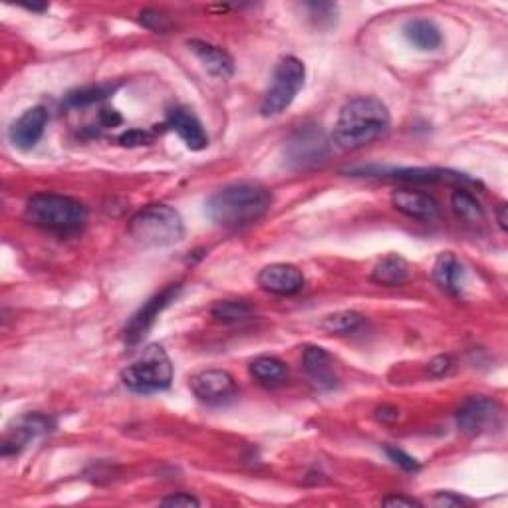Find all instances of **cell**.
<instances>
[{
  "label": "cell",
  "mask_w": 508,
  "mask_h": 508,
  "mask_svg": "<svg viewBox=\"0 0 508 508\" xmlns=\"http://www.w3.org/2000/svg\"><path fill=\"white\" fill-rule=\"evenodd\" d=\"M122 381L135 394H157L173 381V364L161 346H150L122 372Z\"/></svg>",
  "instance_id": "cell-5"
},
{
  "label": "cell",
  "mask_w": 508,
  "mask_h": 508,
  "mask_svg": "<svg viewBox=\"0 0 508 508\" xmlns=\"http://www.w3.org/2000/svg\"><path fill=\"white\" fill-rule=\"evenodd\" d=\"M210 314L220 322H242L249 320L254 314V308L245 300H220L213 306Z\"/></svg>",
  "instance_id": "cell-24"
},
{
  "label": "cell",
  "mask_w": 508,
  "mask_h": 508,
  "mask_svg": "<svg viewBox=\"0 0 508 508\" xmlns=\"http://www.w3.org/2000/svg\"><path fill=\"white\" fill-rule=\"evenodd\" d=\"M189 387L195 397L205 401L209 405L227 404V401L237 396L235 379L225 369H205V372H199L190 377Z\"/></svg>",
  "instance_id": "cell-9"
},
{
  "label": "cell",
  "mask_w": 508,
  "mask_h": 508,
  "mask_svg": "<svg viewBox=\"0 0 508 508\" xmlns=\"http://www.w3.org/2000/svg\"><path fill=\"white\" fill-rule=\"evenodd\" d=\"M381 503H384L386 506H405V508L421 506V503H419V501H415V499H407V496H397V494H394V496H387V499H384Z\"/></svg>",
  "instance_id": "cell-34"
},
{
  "label": "cell",
  "mask_w": 508,
  "mask_h": 508,
  "mask_svg": "<svg viewBox=\"0 0 508 508\" xmlns=\"http://www.w3.org/2000/svg\"><path fill=\"white\" fill-rule=\"evenodd\" d=\"M366 318L354 312V310H344V312H336L332 316H326L322 320V330H326L327 334H337V336H346V334H354L357 332L359 327L364 326Z\"/></svg>",
  "instance_id": "cell-23"
},
{
  "label": "cell",
  "mask_w": 508,
  "mask_h": 508,
  "mask_svg": "<svg viewBox=\"0 0 508 508\" xmlns=\"http://www.w3.org/2000/svg\"><path fill=\"white\" fill-rule=\"evenodd\" d=\"M24 217L38 229L72 235L88 222V209L78 199L56 193H40L26 203Z\"/></svg>",
  "instance_id": "cell-3"
},
{
  "label": "cell",
  "mask_w": 508,
  "mask_h": 508,
  "mask_svg": "<svg viewBox=\"0 0 508 508\" xmlns=\"http://www.w3.org/2000/svg\"><path fill=\"white\" fill-rule=\"evenodd\" d=\"M310 13V18L318 26H330L336 23V6L334 5H322V3H312L306 5Z\"/></svg>",
  "instance_id": "cell-27"
},
{
  "label": "cell",
  "mask_w": 508,
  "mask_h": 508,
  "mask_svg": "<svg viewBox=\"0 0 508 508\" xmlns=\"http://www.w3.org/2000/svg\"><path fill=\"white\" fill-rule=\"evenodd\" d=\"M304 372L312 379V384H316L320 389H332L336 386V372L330 354L326 352L320 346H308L304 349L302 357Z\"/></svg>",
  "instance_id": "cell-18"
},
{
  "label": "cell",
  "mask_w": 508,
  "mask_h": 508,
  "mask_svg": "<svg viewBox=\"0 0 508 508\" xmlns=\"http://www.w3.org/2000/svg\"><path fill=\"white\" fill-rule=\"evenodd\" d=\"M377 175L397 179V181H407V183H457V185H461V189H464L463 185H479L474 179H471L467 175L449 171V169H435V167H431V169L429 167L391 169V171L381 169V171H377Z\"/></svg>",
  "instance_id": "cell-14"
},
{
  "label": "cell",
  "mask_w": 508,
  "mask_h": 508,
  "mask_svg": "<svg viewBox=\"0 0 508 508\" xmlns=\"http://www.w3.org/2000/svg\"><path fill=\"white\" fill-rule=\"evenodd\" d=\"M272 205V193L259 183H232L207 200V215L219 227L242 229L260 220Z\"/></svg>",
  "instance_id": "cell-2"
},
{
  "label": "cell",
  "mask_w": 508,
  "mask_h": 508,
  "mask_svg": "<svg viewBox=\"0 0 508 508\" xmlns=\"http://www.w3.org/2000/svg\"><path fill=\"white\" fill-rule=\"evenodd\" d=\"M429 374L433 377H443V376H449L451 369H453V359L449 356H439L435 359H431L429 362Z\"/></svg>",
  "instance_id": "cell-30"
},
{
  "label": "cell",
  "mask_w": 508,
  "mask_h": 508,
  "mask_svg": "<svg viewBox=\"0 0 508 508\" xmlns=\"http://www.w3.org/2000/svg\"><path fill=\"white\" fill-rule=\"evenodd\" d=\"M431 504H435V506H453V508H457V506H463L464 504V499H461V496L457 494H453V493H439L433 496V501Z\"/></svg>",
  "instance_id": "cell-32"
},
{
  "label": "cell",
  "mask_w": 508,
  "mask_h": 508,
  "mask_svg": "<svg viewBox=\"0 0 508 508\" xmlns=\"http://www.w3.org/2000/svg\"><path fill=\"white\" fill-rule=\"evenodd\" d=\"M163 506H200V501L197 496L189 494V493H179L173 496H167V499L161 501Z\"/></svg>",
  "instance_id": "cell-31"
},
{
  "label": "cell",
  "mask_w": 508,
  "mask_h": 508,
  "mask_svg": "<svg viewBox=\"0 0 508 508\" xmlns=\"http://www.w3.org/2000/svg\"><path fill=\"white\" fill-rule=\"evenodd\" d=\"M433 278L451 296H461L464 288V267L453 252H443L433 267Z\"/></svg>",
  "instance_id": "cell-19"
},
{
  "label": "cell",
  "mask_w": 508,
  "mask_h": 508,
  "mask_svg": "<svg viewBox=\"0 0 508 508\" xmlns=\"http://www.w3.org/2000/svg\"><path fill=\"white\" fill-rule=\"evenodd\" d=\"M376 417L381 421V423H396L399 419V409L396 407H391V405H384V407H379L376 411Z\"/></svg>",
  "instance_id": "cell-35"
},
{
  "label": "cell",
  "mask_w": 508,
  "mask_h": 508,
  "mask_svg": "<svg viewBox=\"0 0 508 508\" xmlns=\"http://www.w3.org/2000/svg\"><path fill=\"white\" fill-rule=\"evenodd\" d=\"M52 429H54V421H52L48 415H42V413H28V415L15 421L5 433L3 454L5 457H8V454H18L30 441L46 435V433H50Z\"/></svg>",
  "instance_id": "cell-10"
},
{
  "label": "cell",
  "mask_w": 508,
  "mask_h": 508,
  "mask_svg": "<svg viewBox=\"0 0 508 508\" xmlns=\"http://www.w3.org/2000/svg\"><path fill=\"white\" fill-rule=\"evenodd\" d=\"M122 145L125 147H137V145H147L153 142V135L150 132H142V130H130L127 133H123L120 137Z\"/></svg>",
  "instance_id": "cell-29"
},
{
  "label": "cell",
  "mask_w": 508,
  "mask_h": 508,
  "mask_svg": "<svg viewBox=\"0 0 508 508\" xmlns=\"http://www.w3.org/2000/svg\"><path fill=\"white\" fill-rule=\"evenodd\" d=\"M167 125L181 137L190 151H203L209 145V135L205 133L203 123L189 108H175L169 113Z\"/></svg>",
  "instance_id": "cell-16"
},
{
  "label": "cell",
  "mask_w": 508,
  "mask_h": 508,
  "mask_svg": "<svg viewBox=\"0 0 508 508\" xmlns=\"http://www.w3.org/2000/svg\"><path fill=\"white\" fill-rule=\"evenodd\" d=\"M405 36L413 46L423 52L437 50L443 42L441 30L435 26V23H431V20L425 18L409 20L405 24Z\"/></svg>",
  "instance_id": "cell-22"
},
{
  "label": "cell",
  "mask_w": 508,
  "mask_h": 508,
  "mask_svg": "<svg viewBox=\"0 0 508 508\" xmlns=\"http://www.w3.org/2000/svg\"><path fill=\"white\" fill-rule=\"evenodd\" d=\"M179 292H181V284H169L165 290L147 300L142 308L132 316V320L125 324V342L130 346L140 344L147 336V332L153 327L157 318L177 298Z\"/></svg>",
  "instance_id": "cell-8"
},
{
  "label": "cell",
  "mask_w": 508,
  "mask_h": 508,
  "mask_svg": "<svg viewBox=\"0 0 508 508\" xmlns=\"http://www.w3.org/2000/svg\"><path fill=\"white\" fill-rule=\"evenodd\" d=\"M115 90H118V86H112V83H100V86L82 88V90L68 93L66 105H72V108H82V105H90V103H95L100 100H105Z\"/></svg>",
  "instance_id": "cell-26"
},
{
  "label": "cell",
  "mask_w": 508,
  "mask_h": 508,
  "mask_svg": "<svg viewBox=\"0 0 508 508\" xmlns=\"http://www.w3.org/2000/svg\"><path fill=\"white\" fill-rule=\"evenodd\" d=\"M501 407L494 399L484 396L469 397L457 409V427L467 437L483 435L499 423Z\"/></svg>",
  "instance_id": "cell-7"
},
{
  "label": "cell",
  "mask_w": 508,
  "mask_h": 508,
  "mask_svg": "<svg viewBox=\"0 0 508 508\" xmlns=\"http://www.w3.org/2000/svg\"><path fill=\"white\" fill-rule=\"evenodd\" d=\"M391 205H394L399 213H404L409 219L417 220H435L441 213L439 203L435 197L423 190H413V189H397L391 195Z\"/></svg>",
  "instance_id": "cell-15"
},
{
  "label": "cell",
  "mask_w": 508,
  "mask_h": 508,
  "mask_svg": "<svg viewBox=\"0 0 508 508\" xmlns=\"http://www.w3.org/2000/svg\"><path fill=\"white\" fill-rule=\"evenodd\" d=\"M389 123V110L384 102L372 95H359L344 103L334 125L332 140L340 150L354 151L386 135Z\"/></svg>",
  "instance_id": "cell-1"
},
{
  "label": "cell",
  "mask_w": 508,
  "mask_h": 508,
  "mask_svg": "<svg viewBox=\"0 0 508 508\" xmlns=\"http://www.w3.org/2000/svg\"><path fill=\"white\" fill-rule=\"evenodd\" d=\"M453 209L454 213H457L461 219L469 220V222H476V220H483L484 213H483V207L479 205V200H476L471 193H467L464 189H457L453 193Z\"/></svg>",
  "instance_id": "cell-25"
},
{
  "label": "cell",
  "mask_w": 508,
  "mask_h": 508,
  "mask_svg": "<svg viewBox=\"0 0 508 508\" xmlns=\"http://www.w3.org/2000/svg\"><path fill=\"white\" fill-rule=\"evenodd\" d=\"M259 284L262 290L278 296L298 294L304 288V274L298 267L286 262L269 264L259 272Z\"/></svg>",
  "instance_id": "cell-12"
},
{
  "label": "cell",
  "mask_w": 508,
  "mask_h": 508,
  "mask_svg": "<svg viewBox=\"0 0 508 508\" xmlns=\"http://www.w3.org/2000/svg\"><path fill=\"white\" fill-rule=\"evenodd\" d=\"M386 453H387V457L394 461L396 464H399V467L404 471H417L419 469V463L413 459L411 454H407L405 451H401L397 447H386Z\"/></svg>",
  "instance_id": "cell-28"
},
{
  "label": "cell",
  "mask_w": 508,
  "mask_h": 508,
  "mask_svg": "<svg viewBox=\"0 0 508 508\" xmlns=\"http://www.w3.org/2000/svg\"><path fill=\"white\" fill-rule=\"evenodd\" d=\"M48 125V112L42 105L36 108L26 110L20 118L10 127V143H13L16 150L28 151L32 147H36V143L44 135V130Z\"/></svg>",
  "instance_id": "cell-13"
},
{
  "label": "cell",
  "mask_w": 508,
  "mask_h": 508,
  "mask_svg": "<svg viewBox=\"0 0 508 508\" xmlns=\"http://www.w3.org/2000/svg\"><path fill=\"white\" fill-rule=\"evenodd\" d=\"M189 48L203 64L205 70L219 80H229L235 73V60L230 58L227 50H222L215 44H209L203 40H189Z\"/></svg>",
  "instance_id": "cell-17"
},
{
  "label": "cell",
  "mask_w": 508,
  "mask_h": 508,
  "mask_svg": "<svg viewBox=\"0 0 508 508\" xmlns=\"http://www.w3.org/2000/svg\"><path fill=\"white\" fill-rule=\"evenodd\" d=\"M127 232L143 249H167L183 240L185 225L173 207L150 205L130 219Z\"/></svg>",
  "instance_id": "cell-4"
},
{
  "label": "cell",
  "mask_w": 508,
  "mask_h": 508,
  "mask_svg": "<svg viewBox=\"0 0 508 508\" xmlns=\"http://www.w3.org/2000/svg\"><path fill=\"white\" fill-rule=\"evenodd\" d=\"M304 64L294 56L282 58L277 70H274L270 88L260 102V113L264 118H274V115H280L282 112L288 110L296 100V95L304 88Z\"/></svg>",
  "instance_id": "cell-6"
},
{
  "label": "cell",
  "mask_w": 508,
  "mask_h": 508,
  "mask_svg": "<svg viewBox=\"0 0 508 508\" xmlns=\"http://www.w3.org/2000/svg\"><path fill=\"white\" fill-rule=\"evenodd\" d=\"M496 219H499L501 229L506 230V227H508V225H506V222H508V220H506V205H501L499 210H496Z\"/></svg>",
  "instance_id": "cell-37"
},
{
  "label": "cell",
  "mask_w": 508,
  "mask_h": 508,
  "mask_svg": "<svg viewBox=\"0 0 508 508\" xmlns=\"http://www.w3.org/2000/svg\"><path fill=\"white\" fill-rule=\"evenodd\" d=\"M409 264L405 259H401L399 254H389V257L381 259L372 270V280L379 286H387V288L404 286L409 280Z\"/></svg>",
  "instance_id": "cell-20"
},
{
  "label": "cell",
  "mask_w": 508,
  "mask_h": 508,
  "mask_svg": "<svg viewBox=\"0 0 508 508\" xmlns=\"http://www.w3.org/2000/svg\"><path fill=\"white\" fill-rule=\"evenodd\" d=\"M142 23L147 26V28H151V30H165V24H163V20L165 16H161L159 13H155V10H145V13H142Z\"/></svg>",
  "instance_id": "cell-33"
},
{
  "label": "cell",
  "mask_w": 508,
  "mask_h": 508,
  "mask_svg": "<svg viewBox=\"0 0 508 508\" xmlns=\"http://www.w3.org/2000/svg\"><path fill=\"white\" fill-rule=\"evenodd\" d=\"M100 120L105 127H115V125H120L123 122L122 115L118 112H113V110H103L100 113Z\"/></svg>",
  "instance_id": "cell-36"
},
{
  "label": "cell",
  "mask_w": 508,
  "mask_h": 508,
  "mask_svg": "<svg viewBox=\"0 0 508 508\" xmlns=\"http://www.w3.org/2000/svg\"><path fill=\"white\" fill-rule=\"evenodd\" d=\"M250 376L264 387H278L288 379V367L278 357L262 356L250 364Z\"/></svg>",
  "instance_id": "cell-21"
},
{
  "label": "cell",
  "mask_w": 508,
  "mask_h": 508,
  "mask_svg": "<svg viewBox=\"0 0 508 508\" xmlns=\"http://www.w3.org/2000/svg\"><path fill=\"white\" fill-rule=\"evenodd\" d=\"M327 155V147L322 133L314 130V127H300L296 132L288 143H286V157L288 161L296 163L298 167L314 165L318 161H324Z\"/></svg>",
  "instance_id": "cell-11"
},
{
  "label": "cell",
  "mask_w": 508,
  "mask_h": 508,
  "mask_svg": "<svg viewBox=\"0 0 508 508\" xmlns=\"http://www.w3.org/2000/svg\"><path fill=\"white\" fill-rule=\"evenodd\" d=\"M26 10H32V13H44L48 10V5H23Z\"/></svg>",
  "instance_id": "cell-38"
}]
</instances>
